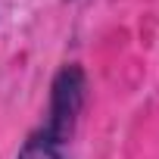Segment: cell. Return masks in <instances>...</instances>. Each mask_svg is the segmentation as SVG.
<instances>
[{
	"mask_svg": "<svg viewBox=\"0 0 159 159\" xmlns=\"http://www.w3.org/2000/svg\"><path fill=\"white\" fill-rule=\"evenodd\" d=\"M88 100V78L81 72V66H62L53 78V91H50V112H47V125L44 134L56 143L69 140L78 116L84 109Z\"/></svg>",
	"mask_w": 159,
	"mask_h": 159,
	"instance_id": "1",
	"label": "cell"
},
{
	"mask_svg": "<svg viewBox=\"0 0 159 159\" xmlns=\"http://www.w3.org/2000/svg\"><path fill=\"white\" fill-rule=\"evenodd\" d=\"M16 159H66V156H62V143L50 140V137L41 131V134H34V137L25 140V147L19 150Z\"/></svg>",
	"mask_w": 159,
	"mask_h": 159,
	"instance_id": "2",
	"label": "cell"
}]
</instances>
